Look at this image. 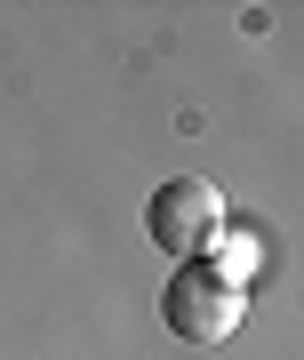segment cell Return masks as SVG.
I'll use <instances>...</instances> for the list:
<instances>
[{
  "label": "cell",
  "instance_id": "1",
  "mask_svg": "<svg viewBox=\"0 0 304 360\" xmlns=\"http://www.w3.org/2000/svg\"><path fill=\"white\" fill-rule=\"evenodd\" d=\"M144 232H152V248H160V257L201 264L208 248L232 232V217H224V193H216L208 176H168L160 193H152V208H144Z\"/></svg>",
  "mask_w": 304,
  "mask_h": 360
},
{
  "label": "cell",
  "instance_id": "3",
  "mask_svg": "<svg viewBox=\"0 0 304 360\" xmlns=\"http://www.w3.org/2000/svg\"><path fill=\"white\" fill-rule=\"evenodd\" d=\"M256 264H265V240H256V232H224V240L201 257L208 281H224V288H241V296H248V281H256Z\"/></svg>",
  "mask_w": 304,
  "mask_h": 360
},
{
  "label": "cell",
  "instance_id": "2",
  "mask_svg": "<svg viewBox=\"0 0 304 360\" xmlns=\"http://www.w3.org/2000/svg\"><path fill=\"white\" fill-rule=\"evenodd\" d=\"M241 312H248V296L208 281L201 264L168 272V288H160V321H168V336H184V345H224V336H241Z\"/></svg>",
  "mask_w": 304,
  "mask_h": 360
}]
</instances>
